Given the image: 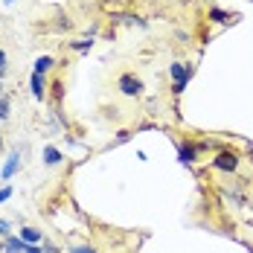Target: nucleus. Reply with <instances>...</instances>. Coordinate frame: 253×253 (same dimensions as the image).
<instances>
[{
    "mask_svg": "<svg viewBox=\"0 0 253 253\" xmlns=\"http://www.w3.org/2000/svg\"><path fill=\"white\" fill-rule=\"evenodd\" d=\"M61 96H64V84H61V82H55V84H52V99L61 102Z\"/></svg>",
    "mask_w": 253,
    "mask_h": 253,
    "instance_id": "4468645a",
    "label": "nucleus"
},
{
    "mask_svg": "<svg viewBox=\"0 0 253 253\" xmlns=\"http://www.w3.org/2000/svg\"><path fill=\"white\" fill-rule=\"evenodd\" d=\"M177 160H180L183 166H192V163L198 160V146L189 143V140H183V143L177 146Z\"/></svg>",
    "mask_w": 253,
    "mask_h": 253,
    "instance_id": "7ed1b4c3",
    "label": "nucleus"
},
{
    "mask_svg": "<svg viewBox=\"0 0 253 253\" xmlns=\"http://www.w3.org/2000/svg\"><path fill=\"white\" fill-rule=\"evenodd\" d=\"M169 73H172V79H175V82H180V84H186V82H189V76H192V67H186V64H180V61H175V64L169 67Z\"/></svg>",
    "mask_w": 253,
    "mask_h": 253,
    "instance_id": "423d86ee",
    "label": "nucleus"
},
{
    "mask_svg": "<svg viewBox=\"0 0 253 253\" xmlns=\"http://www.w3.org/2000/svg\"><path fill=\"white\" fill-rule=\"evenodd\" d=\"M26 253H47V251H41L38 245H29V248H26Z\"/></svg>",
    "mask_w": 253,
    "mask_h": 253,
    "instance_id": "6ab92c4d",
    "label": "nucleus"
},
{
    "mask_svg": "<svg viewBox=\"0 0 253 253\" xmlns=\"http://www.w3.org/2000/svg\"><path fill=\"white\" fill-rule=\"evenodd\" d=\"M64 157H61V152L55 149V146H44V166H58Z\"/></svg>",
    "mask_w": 253,
    "mask_h": 253,
    "instance_id": "1a4fd4ad",
    "label": "nucleus"
},
{
    "mask_svg": "<svg viewBox=\"0 0 253 253\" xmlns=\"http://www.w3.org/2000/svg\"><path fill=\"white\" fill-rule=\"evenodd\" d=\"M210 18H212L215 24H227L230 21V15L227 12H221V9H210Z\"/></svg>",
    "mask_w": 253,
    "mask_h": 253,
    "instance_id": "9b49d317",
    "label": "nucleus"
},
{
    "mask_svg": "<svg viewBox=\"0 0 253 253\" xmlns=\"http://www.w3.org/2000/svg\"><path fill=\"white\" fill-rule=\"evenodd\" d=\"M0 99H3V84H0Z\"/></svg>",
    "mask_w": 253,
    "mask_h": 253,
    "instance_id": "412c9836",
    "label": "nucleus"
},
{
    "mask_svg": "<svg viewBox=\"0 0 253 253\" xmlns=\"http://www.w3.org/2000/svg\"><path fill=\"white\" fill-rule=\"evenodd\" d=\"M21 169V152H9L6 163H3V180H12Z\"/></svg>",
    "mask_w": 253,
    "mask_h": 253,
    "instance_id": "20e7f679",
    "label": "nucleus"
},
{
    "mask_svg": "<svg viewBox=\"0 0 253 253\" xmlns=\"http://www.w3.org/2000/svg\"><path fill=\"white\" fill-rule=\"evenodd\" d=\"M6 3H15V0H6Z\"/></svg>",
    "mask_w": 253,
    "mask_h": 253,
    "instance_id": "b1692460",
    "label": "nucleus"
},
{
    "mask_svg": "<svg viewBox=\"0 0 253 253\" xmlns=\"http://www.w3.org/2000/svg\"><path fill=\"white\" fill-rule=\"evenodd\" d=\"M117 90L123 96H140L143 93V79H137L134 73H123L120 82H117Z\"/></svg>",
    "mask_w": 253,
    "mask_h": 253,
    "instance_id": "f257e3e1",
    "label": "nucleus"
},
{
    "mask_svg": "<svg viewBox=\"0 0 253 253\" xmlns=\"http://www.w3.org/2000/svg\"><path fill=\"white\" fill-rule=\"evenodd\" d=\"M0 236H9V221L6 218H0Z\"/></svg>",
    "mask_w": 253,
    "mask_h": 253,
    "instance_id": "f3484780",
    "label": "nucleus"
},
{
    "mask_svg": "<svg viewBox=\"0 0 253 253\" xmlns=\"http://www.w3.org/2000/svg\"><path fill=\"white\" fill-rule=\"evenodd\" d=\"M0 70H6V52L0 50Z\"/></svg>",
    "mask_w": 253,
    "mask_h": 253,
    "instance_id": "aec40b11",
    "label": "nucleus"
},
{
    "mask_svg": "<svg viewBox=\"0 0 253 253\" xmlns=\"http://www.w3.org/2000/svg\"><path fill=\"white\" fill-rule=\"evenodd\" d=\"M0 253H3V242H0Z\"/></svg>",
    "mask_w": 253,
    "mask_h": 253,
    "instance_id": "5701e85b",
    "label": "nucleus"
},
{
    "mask_svg": "<svg viewBox=\"0 0 253 253\" xmlns=\"http://www.w3.org/2000/svg\"><path fill=\"white\" fill-rule=\"evenodd\" d=\"M70 47H73L76 52H90V47H93V41H87V38H84V41H73Z\"/></svg>",
    "mask_w": 253,
    "mask_h": 253,
    "instance_id": "f8f14e48",
    "label": "nucleus"
},
{
    "mask_svg": "<svg viewBox=\"0 0 253 253\" xmlns=\"http://www.w3.org/2000/svg\"><path fill=\"white\" fill-rule=\"evenodd\" d=\"M0 149H3V137H0Z\"/></svg>",
    "mask_w": 253,
    "mask_h": 253,
    "instance_id": "4be33fe9",
    "label": "nucleus"
},
{
    "mask_svg": "<svg viewBox=\"0 0 253 253\" xmlns=\"http://www.w3.org/2000/svg\"><path fill=\"white\" fill-rule=\"evenodd\" d=\"M52 64H55V58H52V55H41V58H35V67H32V73H38V76H44V73L50 70Z\"/></svg>",
    "mask_w": 253,
    "mask_h": 253,
    "instance_id": "9d476101",
    "label": "nucleus"
},
{
    "mask_svg": "<svg viewBox=\"0 0 253 253\" xmlns=\"http://www.w3.org/2000/svg\"><path fill=\"white\" fill-rule=\"evenodd\" d=\"M70 253H96V251H93V248H82V245H79V248H70Z\"/></svg>",
    "mask_w": 253,
    "mask_h": 253,
    "instance_id": "a211bd4d",
    "label": "nucleus"
},
{
    "mask_svg": "<svg viewBox=\"0 0 253 253\" xmlns=\"http://www.w3.org/2000/svg\"><path fill=\"white\" fill-rule=\"evenodd\" d=\"M212 166L218 172H236L239 169V154L236 152H218V157L212 160Z\"/></svg>",
    "mask_w": 253,
    "mask_h": 253,
    "instance_id": "f03ea898",
    "label": "nucleus"
},
{
    "mask_svg": "<svg viewBox=\"0 0 253 253\" xmlns=\"http://www.w3.org/2000/svg\"><path fill=\"white\" fill-rule=\"evenodd\" d=\"M29 87H32V96L41 102L44 99V93H47V87H44V79L38 76V73H32V79H29Z\"/></svg>",
    "mask_w": 253,
    "mask_h": 253,
    "instance_id": "6e6552de",
    "label": "nucleus"
},
{
    "mask_svg": "<svg viewBox=\"0 0 253 253\" xmlns=\"http://www.w3.org/2000/svg\"><path fill=\"white\" fill-rule=\"evenodd\" d=\"M26 245L21 236H6V242H3V253H26Z\"/></svg>",
    "mask_w": 253,
    "mask_h": 253,
    "instance_id": "39448f33",
    "label": "nucleus"
},
{
    "mask_svg": "<svg viewBox=\"0 0 253 253\" xmlns=\"http://www.w3.org/2000/svg\"><path fill=\"white\" fill-rule=\"evenodd\" d=\"M128 140H131L128 131H120V134H117V146H123V143H128Z\"/></svg>",
    "mask_w": 253,
    "mask_h": 253,
    "instance_id": "dca6fc26",
    "label": "nucleus"
},
{
    "mask_svg": "<svg viewBox=\"0 0 253 253\" xmlns=\"http://www.w3.org/2000/svg\"><path fill=\"white\" fill-rule=\"evenodd\" d=\"M9 114H12V105H9L6 96H3V99H0V123H3V120H9Z\"/></svg>",
    "mask_w": 253,
    "mask_h": 253,
    "instance_id": "ddd939ff",
    "label": "nucleus"
},
{
    "mask_svg": "<svg viewBox=\"0 0 253 253\" xmlns=\"http://www.w3.org/2000/svg\"><path fill=\"white\" fill-rule=\"evenodd\" d=\"M21 239H24L26 245H41V230H35V227H21V233H18Z\"/></svg>",
    "mask_w": 253,
    "mask_h": 253,
    "instance_id": "0eeeda50",
    "label": "nucleus"
},
{
    "mask_svg": "<svg viewBox=\"0 0 253 253\" xmlns=\"http://www.w3.org/2000/svg\"><path fill=\"white\" fill-rule=\"evenodd\" d=\"M9 198H12V186L6 183V186L0 189V204H6V201H9Z\"/></svg>",
    "mask_w": 253,
    "mask_h": 253,
    "instance_id": "2eb2a0df",
    "label": "nucleus"
}]
</instances>
